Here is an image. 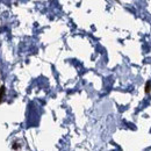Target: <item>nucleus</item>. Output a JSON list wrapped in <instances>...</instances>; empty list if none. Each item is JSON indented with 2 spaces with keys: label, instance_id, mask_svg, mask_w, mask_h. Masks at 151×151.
<instances>
[{
  "label": "nucleus",
  "instance_id": "20e7f679",
  "mask_svg": "<svg viewBox=\"0 0 151 151\" xmlns=\"http://www.w3.org/2000/svg\"><path fill=\"white\" fill-rule=\"evenodd\" d=\"M0 85H1V72H0Z\"/></svg>",
  "mask_w": 151,
  "mask_h": 151
},
{
  "label": "nucleus",
  "instance_id": "f257e3e1",
  "mask_svg": "<svg viewBox=\"0 0 151 151\" xmlns=\"http://www.w3.org/2000/svg\"><path fill=\"white\" fill-rule=\"evenodd\" d=\"M5 94H6V86L5 85H0V105L4 102Z\"/></svg>",
  "mask_w": 151,
  "mask_h": 151
},
{
  "label": "nucleus",
  "instance_id": "f03ea898",
  "mask_svg": "<svg viewBox=\"0 0 151 151\" xmlns=\"http://www.w3.org/2000/svg\"><path fill=\"white\" fill-rule=\"evenodd\" d=\"M145 94H150L151 93V82H147V84H145Z\"/></svg>",
  "mask_w": 151,
  "mask_h": 151
},
{
  "label": "nucleus",
  "instance_id": "7ed1b4c3",
  "mask_svg": "<svg viewBox=\"0 0 151 151\" xmlns=\"http://www.w3.org/2000/svg\"><path fill=\"white\" fill-rule=\"evenodd\" d=\"M12 149H14V150H15V149H20L19 143H18V142H14V143H13V145H12Z\"/></svg>",
  "mask_w": 151,
  "mask_h": 151
}]
</instances>
